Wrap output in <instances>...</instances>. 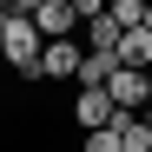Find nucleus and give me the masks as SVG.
I'll return each mask as SVG.
<instances>
[{"instance_id": "423d86ee", "label": "nucleus", "mask_w": 152, "mask_h": 152, "mask_svg": "<svg viewBox=\"0 0 152 152\" xmlns=\"http://www.w3.org/2000/svg\"><path fill=\"white\" fill-rule=\"evenodd\" d=\"M113 73H119V53H86L80 60V86H113Z\"/></svg>"}, {"instance_id": "9b49d317", "label": "nucleus", "mask_w": 152, "mask_h": 152, "mask_svg": "<svg viewBox=\"0 0 152 152\" xmlns=\"http://www.w3.org/2000/svg\"><path fill=\"white\" fill-rule=\"evenodd\" d=\"M145 27H152V7H145Z\"/></svg>"}, {"instance_id": "39448f33", "label": "nucleus", "mask_w": 152, "mask_h": 152, "mask_svg": "<svg viewBox=\"0 0 152 152\" xmlns=\"http://www.w3.org/2000/svg\"><path fill=\"white\" fill-rule=\"evenodd\" d=\"M119 66H132V73H152V27H132L119 40Z\"/></svg>"}, {"instance_id": "f03ea898", "label": "nucleus", "mask_w": 152, "mask_h": 152, "mask_svg": "<svg viewBox=\"0 0 152 152\" xmlns=\"http://www.w3.org/2000/svg\"><path fill=\"white\" fill-rule=\"evenodd\" d=\"M73 126H80V132H113V126H119L113 93H106V86H80V99H73Z\"/></svg>"}, {"instance_id": "1a4fd4ad", "label": "nucleus", "mask_w": 152, "mask_h": 152, "mask_svg": "<svg viewBox=\"0 0 152 152\" xmlns=\"http://www.w3.org/2000/svg\"><path fill=\"white\" fill-rule=\"evenodd\" d=\"M7 20H13V13H7V7H0V40H7Z\"/></svg>"}, {"instance_id": "f8f14e48", "label": "nucleus", "mask_w": 152, "mask_h": 152, "mask_svg": "<svg viewBox=\"0 0 152 152\" xmlns=\"http://www.w3.org/2000/svg\"><path fill=\"white\" fill-rule=\"evenodd\" d=\"M145 126H152V106H145Z\"/></svg>"}, {"instance_id": "0eeeda50", "label": "nucleus", "mask_w": 152, "mask_h": 152, "mask_svg": "<svg viewBox=\"0 0 152 152\" xmlns=\"http://www.w3.org/2000/svg\"><path fill=\"white\" fill-rule=\"evenodd\" d=\"M145 7H152V0H106V13L119 20L126 33H132V27H145Z\"/></svg>"}, {"instance_id": "6e6552de", "label": "nucleus", "mask_w": 152, "mask_h": 152, "mask_svg": "<svg viewBox=\"0 0 152 152\" xmlns=\"http://www.w3.org/2000/svg\"><path fill=\"white\" fill-rule=\"evenodd\" d=\"M80 139H86V152H126L119 132H80Z\"/></svg>"}, {"instance_id": "7ed1b4c3", "label": "nucleus", "mask_w": 152, "mask_h": 152, "mask_svg": "<svg viewBox=\"0 0 152 152\" xmlns=\"http://www.w3.org/2000/svg\"><path fill=\"white\" fill-rule=\"evenodd\" d=\"M106 93H113V106H119V113H145V106H152V73H132V66H119Z\"/></svg>"}, {"instance_id": "20e7f679", "label": "nucleus", "mask_w": 152, "mask_h": 152, "mask_svg": "<svg viewBox=\"0 0 152 152\" xmlns=\"http://www.w3.org/2000/svg\"><path fill=\"white\" fill-rule=\"evenodd\" d=\"M80 60H86V40H46L40 80H80Z\"/></svg>"}, {"instance_id": "9d476101", "label": "nucleus", "mask_w": 152, "mask_h": 152, "mask_svg": "<svg viewBox=\"0 0 152 152\" xmlns=\"http://www.w3.org/2000/svg\"><path fill=\"white\" fill-rule=\"evenodd\" d=\"M0 7H7V13H13V0H0Z\"/></svg>"}, {"instance_id": "f257e3e1", "label": "nucleus", "mask_w": 152, "mask_h": 152, "mask_svg": "<svg viewBox=\"0 0 152 152\" xmlns=\"http://www.w3.org/2000/svg\"><path fill=\"white\" fill-rule=\"evenodd\" d=\"M0 53H7L13 73H40V60H46V33H40V20L13 13V20H7V40H0Z\"/></svg>"}]
</instances>
